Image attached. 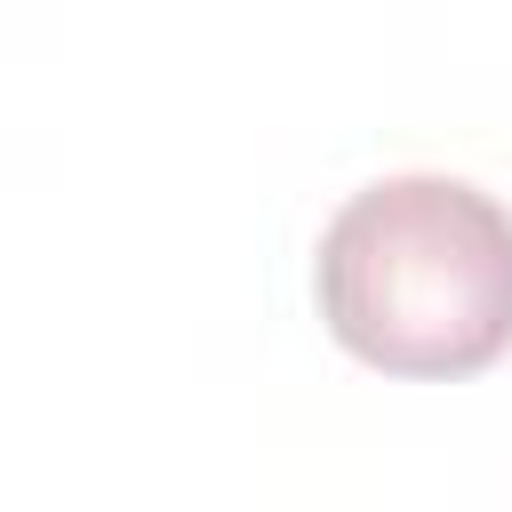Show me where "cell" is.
Masks as SVG:
<instances>
[{
    "mask_svg": "<svg viewBox=\"0 0 512 512\" xmlns=\"http://www.w3.org/2000/svg\"><path fill=\"white\" fill-rule=\"evenodd\" d=\"M320 320L384 376H472L512 352V208L464 176H384L320 232Z\"/></svg>",
    "mask_w": 512,
    "mask_h": 512,
    "instance_id": "6da1fadb",
    "label": "cell"
}]
</instances>
